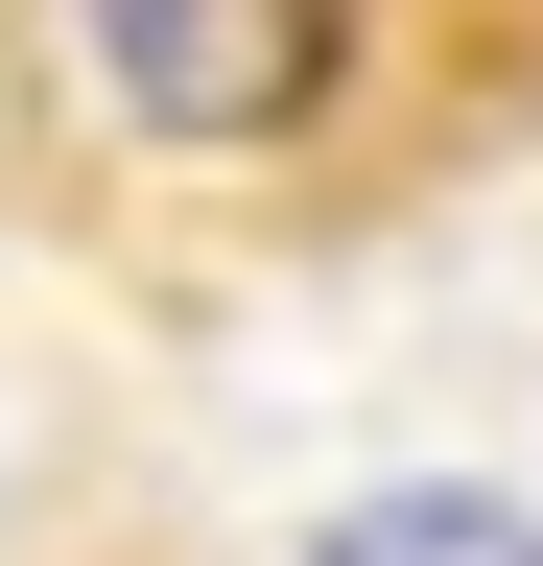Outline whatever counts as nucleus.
Segmentation results:
<instances>
[{
  "mask_svg": "<svg viewBox=\"0 0 543 566\" xmlns=\"http://www.w3.org/2000/svg\"><path fill=\"white\" fill-rule=\"evenodd\" d=\"M543 166V0H0V237L118 331L331 283Z\"/></svg>",
  "mask_w": 543,
  "mask_h": 566,
  "instance_id": "nucleus-1",
  "label": "nucleus"
},
{
  "mask_svg": "<svg viewBox=\"0 0 543 566\" xmlns=\"http://www.w3.org/2000/svg\"><path fill=\"white\" fill-rule=\"evenodd\" d=\"M143 520H166L143 331L0 237V566H143Z\"/></svg>",
  "mask_w": 543,
  "mask_h": 566,
  "instance_id": "nucleus-2",
  "label": "nucleus"
},
{
  "mask_svg": "<svg viewBox=\"0 0 543 566\" xmlns=\"http://www.w3.org/2000/svg\"><path fill=\"white\" fill-rule=\"evenodd\" d=\"M307 566H543V520L520 495H331Z\"/></svg>",
  "mask_w": 543,
  "mask_h": 566,
  "instance_id": "nucleus-3",
  "label": "nucleus"
}]
</instances>
